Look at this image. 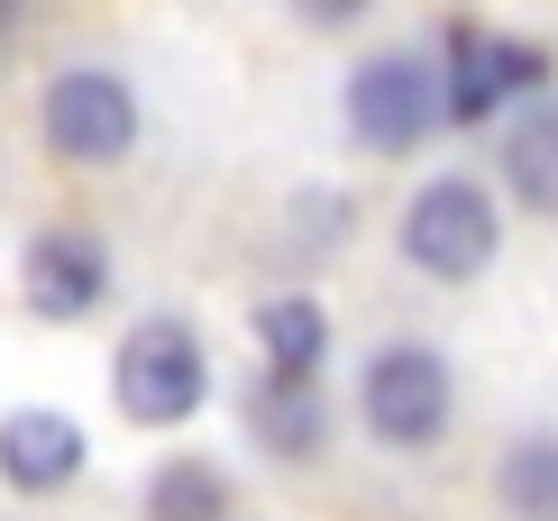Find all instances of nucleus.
I'll return each instance as SVG.
<instances>
[{
    "label": "nucleus",
    "instance_id": "5",
    "mask_svg": "<svg viewBox=\"0 0 558 521\" xmlns=\"http://www.w3.org/2000/svg\"><path fill=\"white\" fill-rule=\"evenodd\" d=\"M37 129H46V147L64 165H120L137 147V129H147V110H137V92L120 74L64 64V74L46 83V101H37Z\"/></svg>",
    "mask_w": 558,
    "mask_h": 521
},
{
    "label": "nucleus",
    "instance_id": "12",
    "mask_svg": "<svg viewBox=\"0 0 558 521\" xmlns=\"http://www.w3.org/2000/svg\"><path fill=\"white\" fill-rule=\"evenodd\" d=\"M495 494L513 521H558V431H522L495 467Z\"/></svg>",
    "mask_w": 558,
    "mask_h": 521
},
{
    "label": "nucleus",
    "instance_id": "3",
    "mask_svg": "<svg viewBox=\"0 0 558 521\" xmlns=\"http://www.w3.org/2000/svg\"><path fill=\"white\" fill-rule=\"evenodd\" d=\"M357 412H366V431H376L385 448H439V439H449V421H458V375H449L439 348L393 339L357 375Z\"/></svg>",
    "mask_w": 558,
    "mask_h": 521
},
{
    "label": "nucleus",
    "instance_id": "13",
    "mask_svg": "<svg viewBox=\"0 0 558 521\" xmlns=\"http://www.w3.org/2000/svg\"><path fill=\"white\" fill-rule=\"evenodd\" d=\"M147 521H229V476L211 458H174L147 476Z\"/></svg>",
    "mask_w": 558,
    "mask_h": 521
},
{
    "label": "nucleus",
    "instance_id": "14",
    "mask_svg": "<svg viewBox=\"0 0 558 521\" xmlns=\"http://www.w3.org/2000/svg\"><path fill=\"white\" fill-rule=\"evenodd\" d=\"M293 10L312 19V28H348V19H366L376 0H293Z\"/></svg>",
    "mask_w": 558,
    "mask_h": 521
},
{
    "label": "nucleus",
    "instance_id": "9",
    "mask_svg": "<svg viewBox=\"0 0 558 521\" xmlns=\"http://www.w3.org/2000/svg\"><path fill=\"white\" fill-rule=\"evenodd\" d=\"M504 193L522 210H541V220H558V101L513 110V129H504Z\"/></svg>",
    "mask_w": 558,
    "mask_h": 521
},
{
    "label": "nucleus",
    "instance_id": "8",
    "mask_svg": "<svg viewBox=\"0 0 558 521\" xmlns=\"http://www.w3.org/2000/svg\"><path fill=\"white\" fill-rule=\"evenodd\" d=\"M439 64H449V120H495L504 92L549 74L541 46H513V37H458V56H439Z\"/></svg>",
    "mask_w": 558,
    "mask_h": 521
},
{
    "label": "nucleus",
    "instance_id": "10",
    "mask_svg": "<svg viewBox=\"0 0 558 521\" xmlns=\"http://www.w3.org/2000/svg\"><path fill=\"white\" fill-rule=\"evenodd\" d=\"M257 348L275 375H320L330 358V312H320V293H266L257 302Z\"/></svg>",
    "mask_w": 558,
    "mask_h": 521
},
{
    "label": "nucleus",
    "instance_id": "4",
    "mask_svg": "<svg viewBox=\"0 0 558 521\" xmlns=\"http://www.w3.org/2000/svg\"><path fill=\"white\" fill-rule=\"evenodd\" d=\"M339 101H348V137H357L366 156H412L439 120H449V83H439L422 56H366Z\"/></svg>",
    "mask_w": 558,
    "mask_h": 521
},
{
    "label": "nucleus",
    "instance_id": "6",
    "mask_svg": "<svg viewBox=\"0 0 558 521\" xmlns=\"http://www.w3.org/2000/svg\"><path fill=\"white\" fill-rule=\"evenodd\" d=\"M19 293H28L37 320H83L101 312L110 293V247L92 229H37L28 256H19Z\"/></svg>",
    "mask_w": 558,
    "mask_h": 521
},
{
    "label": "nucleus",
    "instance_id": "7",
    "mask_svg": "<svg viewBox=\"0 0 558 521\" xmlns=\"http://www.w3.org/2000/svg\"><path fill=\"white\" fill-rule=\"evenodd\" d=\"M92 439L74 412H56V402H19V412H0V476L19 494H64L83 476Z\"/></svg>",
    "mask_w": 558,
    "mask_h": 521
},
{
    "label": "nucleus",
    "instance_id": "1",
    "mask_svg": "<svg viewBox=\"0 0 558 521\" xmlns=\"http://www.w3.org/2000/svg\"><path fill=\"white\" fill-rule=\"evenodd\" d=\"M110 402L137 431H183V421L211 402V358H202L193 320H137L110 358Z\"/></svg>",
    "mask_w": 558,
    "mask_h": 521
},
{
    "label": "nucleus",
    "instance_id": "11",
    "mask_svg": "<svg viewBox=\"0 0 558 521\" xmlns=\"http://www.w3.org/2000/svg\"><path fill=\"white\" fill-rule=\"evenodd\" d=\"M257 439L275 448V458H320V393H312V375H275L266 366V385H257Z\"/></svg>",
    "mask_w": 558,
    "mask_h": 521
},
{
    "label": "nucleus",
    "instance_id": "2",
    "mask_svg": "<svg viewBox=\"0 0 558 521\" xmlns=\"http://www.w3.org/2000/svg\"><path fill=\"white\" fill-rule=\"evenodd\" d=\"M393 247H403V266L430 275V283H476L495 266V247H504V210L485 202V183L439 174V183H422V193L403 202Z\"/></svg>",
    "mask_w": 558,
    "mask_h": 521
}]
</instances>
